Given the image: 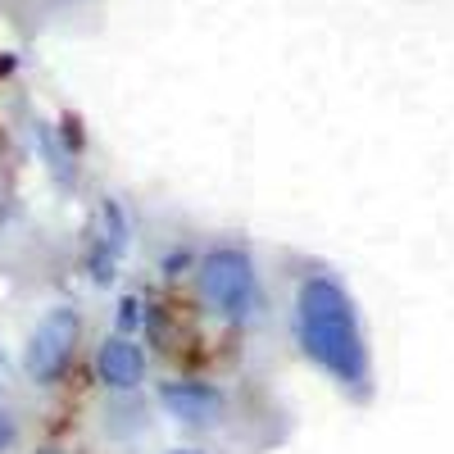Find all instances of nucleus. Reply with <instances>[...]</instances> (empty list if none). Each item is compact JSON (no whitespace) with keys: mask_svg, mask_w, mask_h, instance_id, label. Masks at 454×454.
I'll use <instances>...</instances> for the list:
<instances>
[{"mask_svg":"<svg viewBox=\"0 0 454 454\" xmlns=\"http://www.w3.org/2000/svg\"><path fill=\"white\" fill-rule=\"evenodd\" d=\"M295 336L305 355L346 391L364 395L368 391V346L359 332V314L350 291L314 273L295 291Z\"/></svg>","mask_w":454,"mask_h":454,"instance_id":"nucleus-1","label":"nucleus"},{"mask_svg":"<svg viewBox=\"0 0 454 454\" xmlns=\"http://www.w3.org/2000/svg\"><path fill=\"white\" fill-rule=\"evenodd\" d=\"M196 286L200 300L227 323H241L259 309V273L254 259L237 246H218L196 263Z\"/></svg>","mask_w":454,"mask_h":454,"instance_id":"nucleus-2","label":"nucleus"},{"mask_svg":"<svg viewBox=\"0 0 454 454\" xmlns=\"http://www.w3.org/2000/svg\"><path fill=\"white\" fill-rule=\"evenodd\" d=\"M78 340H82V314L73 305H55L36 318L27 346H23V372L27 382L36 387H55L59 377L68 372L73 355H78Z\"/></svg>","mask_w":454,"mask_h":454,"instance_id":"nucleus-3","label":"nucleus"},{"mask_svg":"<svg viewBox=\"0 0 454 454\" xmlns=\"http://www.w3.org/2000/svg\"><path fill=\"white\" fill-rule=\"evenodd\" d=\"M160 404L168 409V419H177L186 427L218 423V413H223V395L209 382H164L160 387Z\"/></svg>","mask_w":454,"mask_h":454,"instance_id":"nucleus-4","label":"nucleus"},{"mask_svg":"<svg viewBox=\"0 0 454 454\" xmlns=\"http://www.w3.org/2000/svg\"><path fill=\"white\" fill-rule=\"evenodd\" d=\"M96 372L109 391H137L145 382V350L137 336H109L96 355Z\"/></svg>","mask_w":454,"mask_h":454,"instance_id":"nucleus-5","label":"nucleus"},{"mask_svg":"<svg viewBox=\"0 0 454 454\" xmlns=\"http://www.w3.org/2000/svg\"><path fill=\"white\" fill-rule=\"evenodd\" d=\"M137 327H141V300L123 295L119 300V336H137Z\"/></svg>","mask_w":454,"mask_h":454,"instance_id":"nucleus-6","label":"nucleus"},{"mask_svg":"<svg viewBox=\"0 0 454 454\" xmlns=\"http://www.w3.org/2000/svg\"><path fill=\"white\" fill-rule=\"evenodd\" d=\"M19 441V423L10 409H0V454H10V445Z\"/></svg>","mask_w":454,"mask_h":454,"instance_id":"nucleus-7","label":"nucleus"},{"mask_svg":"<svg viewBox=\"0 0 454 454\" xmlns=\"http://www.w3.org/2000/svg\"><path fill=\"white\" fill-rule=\"evenodd\" d=\"M36 454H64V450H36Z\"/></svg>","mask_w":454,"mask_h":454,"instance_id":"nucleus-8","label":"nucleus"},{"mask_svg":"<svg viewBox=\"0 0 454 454\" xmlns=\"http://www.w3.org/2000/svg\"><path fill=\"white\" fill-rule=\"evenodd\" d=\"M173 454H200V450H173Z\"/></svg>","mask_w":454,"mask_h":454,"instance_id":"nucleus-9","label":"nucleus"}]
</instances>
